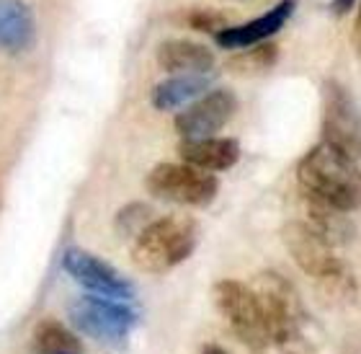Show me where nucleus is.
Instances as JSON below:
<instances>
[{
	"label": "nucleus",
	"instance_id": "2",
	"mask_svg": "<svg viewBox=\"0 0 361 354\" xmlns=\"http://www.w3.org/2000/svg\"><path fill=\"white\" fill-rule=\"evenodd\" d=\"M199 225L188 215H163L137 233L132 246V261L147 274H163L183 264L196 249Z\"/></svg>",
	"mask_w": 361,
	"mask_h": 354
},
{
	"label": "nucleus",
	"instance_id": "4",
	"mask_svg": "<svg viewBox=\"0 0 361 354\" xmlns=\"http://www.w3.org/2000/svg\"><path fill=\"white\" fill-rule=\"evenodd\" d=\"M289 256L307 277L323 282L325 287H343L348 282V271L338 256L336 246L317 233L305 220H289L281 230Z\"/></svg>",
	"mask_w": 361,
	"mask_h": 354
},
{
	"label": "nucleus",
	"instance_id": "13",
	"mask_svg": "<svg viewBox=\"0 0 361 354\" xmlns=\"http://www.w3.org/2000/svg\"><path fill=\"white\" fill-rule=\"evenodd\" d=\"M178 155L186 166H194L207 174L227 171L240 160V143L233 137H202V140H180Z\"/></svg>",
	"mask_w": 361,
	"mask_h": 354
},
{
	"label": "nucleus",
	"instance_id": "14",
	"mask_svg": "<svg viewBox=\"0 0 361 354\" xmlns=\"http://www.w3.org/2000/svg\"><path fill=\"white\" fill-rule=\"evenodd\" d=\"M37 39V18L26 0H0V49L21 54Z\"/></svg>",
	"mask_w": 361,
	"mask_h": 354
},
{
	"label": "nucleus",
	"instance_id": "10",
	"mask_svg": "<svg viewBox=\"0 0 361 354\" xmlns=\"http://www.w3.org/2000/svg\"><path fill=\"white\" fill-rule=\"evenodd\" d=\"M62 266L70 277L75 279L78 285L85 287L90 295L96 297H106V300H129L135 290L124 274L114 269L111 264H106L104 259L93 256L83 249H68L62 256Z\"/></svg>",
	"mask_w": 361,
	"mask_h": 354
},
{
	"label": "nucleus",
	"instance_id": "5",
	"mask_svg": "<svg viewBox=\"0 0 361 354\" xmlns=\"http://www.w3.org/2000/svg\"><path fill=\"white\" fill-rule=\"evenodd\" d=\"M212 300L217 313L230 326V331L243 344H248L250 349H264L269 344L264 310L253 287L238 279H219L212 287Z\"/></svg>",
	"mask_w": 361,
	"mask_h": 354
},
{
	"label": "nucleus",
	"instance_id": "3",
	"mask_svg": "<svg viewBox=\"0 0 361 354\" xmlns=\"http://www.w3.org/2000/svg\"><path fill=\"white\" fill-rule=\"evenodd\" d=\"M264 310L269 341L286 349V354H307L305 352V305L300 293L286 277L276 271H261L253 285Z\"/></svg>",
	"mask_w": 361,
	"mask_h": 354
},
{
	"label": "nucleus",
	"instance_id": "1",
	"mask_svg": "<svg viewBox=\"0 0 361 354\" xmlns=\"http://www.w3.org/2000/svg\"><path fill=\"white\" fill-rule=\"evenodd\" d=\"M297 181L305 199L336 212H354L359 207V163L343 158L328 145H315L300 160Z\"/></svg>",
	"mask_w": 361,
	"mask_h": 354
},
{
	"label": "nucleus",
	"instance_id": "12",
	"mask_svg": "<svg viewBox=\"0 0 361 354\" xmlns=\"http://www.w3.org/2000/svg\"><path fill=\"white\" fill-rule=\"evenodd\" d=\"M155 60L171 76H209L217 60L207 45L191 39H168L158 47Z\"/></svg>",
	"mask_w": 361,
	"mask_h": 354
},
{
	"label": "nucleus",
	"instance_id": "16",
	"mask_svg": "<svg viewBox=\"0 0 361 354\" xmlns=\"http://www.w3.org/2000/svg\"><path fill=\"white\" fill-rule=\"evenodd\" d=\"M34 349L37 354H83L75 331L57 318H44L34 326Z\"/></svg>",
	"mask_w": 361,
	"mask_h": 354
},
{
	"label": "nucleus",
	"instance_id": "11",
	"mask_svg": "<svg viewBox=\"0 0 361 354\" xmlns=\"http://www.w3.org/2000/svg\"><path fill=\"white\" fill-rule=\"evenodd\" d=\"M294 8H297V0H281V3H276L271 11H266L264 16H258L253 21L217 31L214 39H217V45L222 49H245V47L261 45L269 37H274L276 31H281V26L292 18Z\"/></svg>",
	"mask_w": 361,
	"mask_h": 354
},
{
	"label": "nucleus",
	"instance_id": "6",
	"mask_svg": "<svg viewBox=\"0 0 361 354\" xmlns=\"http://www.w3.org/2000/svg\"><path fill=\"white\" fill-rule=\"evenodd\" d=\"M145 187L152 196L166 199L173 204H186V207H207L217 196L219 181L214 174L199 171L186 163H158L152 168Z\"/></svg>",
	"mask_w": 361,
	"mask_h": 354
},
{
	"label": "nucleus",
	"instance_id": "15",
	"mask_svg": "<svg viewBox=\"0 0 361 354\" xmlns=\"http://www.w3.org/2000/svg\"><path fill=\"white\" fill-rule=\"evenodd\" d=\"M209 90V76H171L152 85L150 101L158 112H176Z\"/></svg>",
	"mask_w": 361,
	"mask_h": 354
},
{
	"label": "nucleus",
	"instance_id": "8",
	"mask_svg": "<svg viewBox=\"0 0 361 354\" xmlns=\"http://www.w3.org/2000/svg\"><path fill=\"white\" fill-rule=\"evenodd\" d=\"M323 145L359 163V119L348 90L336 81H328L323 85Z\"/></svg>",
	"mask_w": 361,
	"mask_h": 354
},
{
	"label": "nucleus",
	"instance_id": "20",
	"mask_svg": "<svg viewBox=\"0 0 361 354\" xmlns=\"http://www.w3.org/2000/svg\"><path fill=\"white\" fill-rule=\"evenodd\" d=\"M356 6V0H331V13L336 16V18H343L346 13H351Z\"/></svg>",
	"mask_w": 361,
	"mask_h": 354
},
{
	"label": "nucleus",
	"instance_id": "7",
	"mask_svg": "<svg viewBox=\"0 0 361 354\" xmlns=\"http://www.w3.org/2000/svg\"><path fill=\"white\" fill-rule=\"evenodd\" d=\"M70 318L80 334L101 341L106 347H121L127 341L132 326L137 324V313L119 300H106L96 295H83L70 305Z\"/></svg>",
	"mask_w": 361,
	"mask_h": 354
},
{
	"label": "nucleus",
	"instance_id": "9",
	"mask_svg": "<svg viewBox=\"0 0 361 354\" xmlns=\"http://www.w3.org/2000/svg\"><path fill=\"white\" fill-rule=\"evenodd\" d=\"M238 109V96L227 88L207 90L204 96L180 109L176 114V132L183 140H202V137H214L227 122L233 119Z\"/></svg>",
	"mask_w": 361,
	"mask_h": 354
},
{
	"label": "nucleus",
	"instance_id": "18",
	"mask_svg": "<svg viewBox=\"0 0 361 354\" xmlns=\"http://www.w3.org/2000/svg\"><path fill=\"white\" fill-rule=\"evenodd\" d=\"M186 21L196 31H212V34H217V31L227 29L225 26L227 16L219 13V11H212V8H194V11H188Z\"/></svg>",
	"mask_w": 361,
	"mask_h": 354
},
{
	"label": "nucleus",
	"instance_id": "19",
	"mask_svg": "<svg viewBox=\"0 0 361 354\" xmlns=\"http://www.w3.org/2000/svg\"><path fill=\"white\" fill-rule=\"evenodd\" d=\"M152 212L147 204H129L124 210L119 212V218H116V225L121 228V233H129V230H135L140 233L147 223H152Z\"/></svg>",
	"mask_w": 361,
	"mask_h": 354
},
{
	"label": "nucleus",
	"instance_id": "21",
	"mask_svg": "<svg viewBox=\"0 0 361 354\" xmlns=\"http://www.w3.org/2000/svg\"><path fill=\"white\" fill-rule=\"evenodd\" d=\"M202 354H227L225 349H219V347H214V344H209V347H204V352Z\"/></svg>",
	"mask_w": 361,
	"mask_h": 354
},
{
	"label": "nucleus",
	"instance_id": "17",
	"mask_svg": "<svg viewBox=\"0 0 361 354\" xmlns=\"http://www.w3.org/2000/svg\"><path fill=\"white\" fill-rule=\"evenodd\" d=\"M279 60V47L271 42H261V45L245 47L243 52L230 57L227 68L235 76H261L266 70H271Z\"/></svg>",
	"mask_w": 361,
	"mask_h": 354
}]
</instances>
